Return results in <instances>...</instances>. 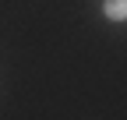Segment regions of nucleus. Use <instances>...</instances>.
<instances>
[{
  "instance_id": "f257e3e1",
  "label": "nucleus",
  "mask_w": 127,
  "mask_h": 120,
  "mask_svg": "<svg viewBox=\"0 0 127 120\" xmlns=\"http://www.w3.org/2000/svg\"><path fill=\"white\" fill-rule=\"evenodd\" d=\"M102 14L109 21H127V0H106L102 4Z\"/></svg>"
}]
</instances>
